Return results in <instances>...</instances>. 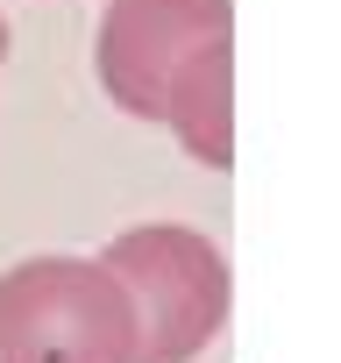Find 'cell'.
I'll return each instance as SVG.
<instances>
[{
  "label": "cell",
  "instance_id": "cell-1",
  "mask_svg": "<svg viewBox=\"0 0 341 363\" xmlns=\"http://www.w3.org/2000/svg\"><path fill=\"white\" fill-rule=\"evenodd\" d=\"M100 264L135 306V363H192L235 306V271L214 235L185 221H142L121 228Z\"/></svg>",
  "mask_w": 341,
  "mask_h": 363
},
{
  "label": "cell",
  "instance_id": "cell-2",
  "mask_svg": "<svg viewBox=\"0 0 341 363\" xmlns=\"http://www.w3.org/2000/svg\"><path fill=\"white\" fill-rule=\"evenodd\" d=\"M0 363H135V306L100 257L0 271Z\"/></svg>",
  "mask_w": 341,
  "mask_h": 363
},
{
  "label": "cell",
  "instance_id": "cell-3",
  "mask_svg": "<svg viewBox=\"0 0 341 363\" xmlns=\"http://www.w3.org/2000/svg\"><path fill=\"white\" fill-rule=\"evenodd\" d=\"M235 36V0H107L93 72L128 121H163V86L200 43Z\"/></svg>",
  "mask_w": 341,
  "mask_h": 363
},
{
  "label": "cell",
  "instance_id": "cell-4",
  "mask_svg": "<svg viewBox=\"0 0 341 363\" xmlns=\"http://www.w3.org/2000/svg\"><path fill=\"white\" fill-rule=\"evenodd\" d=\"M178 135V150L207 171H228L235 164V36H214L200 43L163 86V121Z\"/></svg>",
  "mask_w": 341,
  "mask_h": 363
},
{
  "label": "cell",
  "instance_id": "cell-5",
  "mask_svg": "<svg viewBox=\"0 0 341 363\" xmlns=\"http://www.w3.org/2000/svg\"><path fill=\"white\" fill-rule=\"evenodd\" d=\"M0 65H8V15H0Z\"/></svg>",
  "mask_w": 341,
  "mask_h": 363
}]
</instances>
